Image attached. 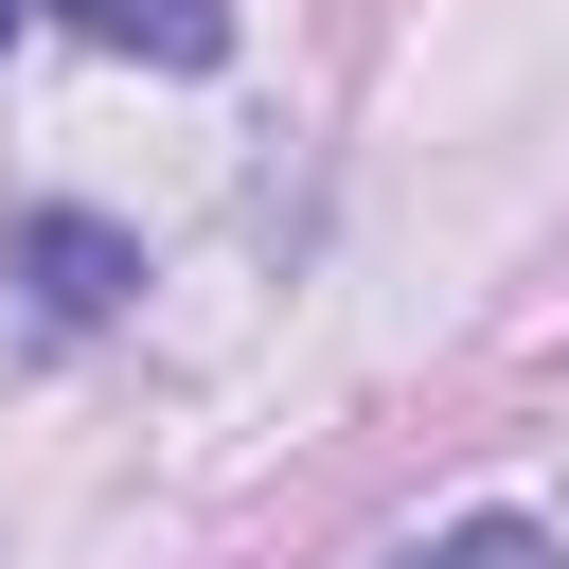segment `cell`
Listing matches in <instances>:
<instances>
[{
  "label": "cell",
  "instance_id": "3",
  "mask_svg": "<svg viewBox=\"0 0 569 569\" xmlns=\"http://www.w3.org/2000/svg\"><path fill=\"white\" fill-rule=\"evenodd\" d=\"M409 569H551V533H533V516H462V533H427Z\"/></svg>",
  "mask_w": 569,
  "mask_h": 569
},
{
  "label": "cell",
  "instance_id": "1",
  "mask_svg": "<svg viewBox=\"0 0 569 569\" xmlns=\"http://www.w3.org/2000/svg\"><path fill=\"white\" fill-rule=\"evenodd\" d=\"M18 267H36V302H53V320H107V302L142 284V249H124L107 213H36V231H18Z\"/></svg>",
  "mask_w": 569,
  "mask_h": 569
},
{
  "label": "cell",
  "instance_id": "2",
  "mask_svg": "<svg viewBox=\"0 0 569 569\" xmlns=\"http://www.w3.org/2000/svg\"><path fill=\"white\" fill-rule=\"evenodd\" d=\"M107 53H142V71H213L231 53V0H71Z\"/></svg>",
  "mask_w": 569,
  "mask_h": 569
},
{
  "label": "cell",
  "instance_id": "4",
  "mask_svg": "<svg viewBox=\"0 0 569 569\" xmlns=\"http://www.w3.org/2000/svg\"><path fill=\"white\" fill-rule=\"evenodd\" d=\"M18 18H36V0H0V36H18Z\"/></svg>",
  "mask_w": 569,
  "mask_h": 569
}]
</instances>
